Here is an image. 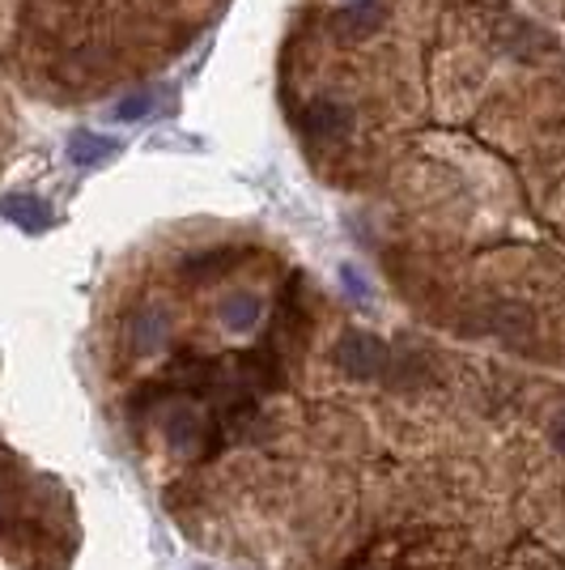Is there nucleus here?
<instances>
[{
  "label": "nucleus",
  "mask_w": 565,
  "mask_h": 570,
  "mask_svg": "<svg viewBox=\"0 0 565 570\" xmlns=\"http://www.w3.org/2000/svg\"><path fill=\"white\" fill-rule=\"evenodd\" d=\"M0 217H4L9 226L26 230V235H43V230L56 226L48 200H39V196H30V191H9V196H0Z\"/></svg>",
  "instance_id": "7ed1b4c3"
},
{
  "label": "nucleus",
  "mask_w": 565,
  "mask_h": 570,
  "mask_svg": "<svg viewBox=\"0 0 565 570\" xmlns=\"http://www.w3.org/2000/svg\"><path fill=\"white\" fill-rule=\"evenodd\" d=\"M119 158V141L116 137H102V132H72L69 137V163L81 170H95V167H107V163H116Z\"/></svg>",
  "instance_id": "20e7f679"
},
{
  "label": "nucleus",
  "mask_w": 565,
  "mask_h": 570,
  "mask_svg": "<svg viewBox=\"0 0 565 570\" xmlns=\"http://www.w3.org/2000/svg\"><path fill=\"white\" fill-rule=\"evenodd\" d=\"M149 111H153V95H149V90H137V95L119 98L111 119H116V124H137V119H145Z\"/></svg>",
  "instance_id": "1a4fd4ad"
},
{
  "label": "nucleus",
  "mask_w": 565,
  "mask_h": 570,
  "mask_svg": "<svg viewBox=\"0 0 565 570\" xmlns=\"http://www.w3.org/2000/svg\"><path fill=\"white\" fill-rule=\"evenodd\" d=\"M196 570H200V567H196Z\"/></svg>",
  "instance_id": "f8f14e48"
},
{
  "label": "nucleus",
  "mask_w": 565,
  "mask_h": 570,
  "mask_svg": "<svg viewBox=\"0 0 565 570\" xmlns=\"http://www.w3.org/2000/svg\"><path fill=\"white\" fill-rule=\"evenodd\" d=\"M166 315L162 311H141L137 320H132V345H137V354H158V345L166 341Z\"/></svg>",
  "instance_id": "6e6552de"
},
{
  "label": "nucleus",
  "mask_w": 565,
  "mask_h": 570,
  "mask_svg": "<svg viewBox=\"0 0 565 570\" xmlns=\"http://www.w3.org/2000/svg\"><path fill=\"white\" fill-rule=\"evenodd\" d=\"M336 366L354 380H378L387 371V345L370 333H345L336 341Z\"/></svg>",
  "instance_id": "f257e3e1"
},
{
  "label": "nucleus",
  "mask_w": 565,
  "mask_h": 570,
  "mask_svg": "<svg viewBox=\"0 0 565 570\" xmlns=\"http://www.w3.org/2000/svg\"><path fill=\"white\" fill-rule=\"evenodd\" d=\"M331 26L340 30V35H375L378 26H383V4L378 0H349V9H340Z\"/></svg>",
  "instance_id": "423d86ee"
},
{
  "label": "nucleus",
  "mask_w": 565,
  "mask_h": 570,
  "mask_svg": "<svg viewBox=\"0 0 565 570\" xmlns=\"http://www.w3.org/2000/svg\"><path fill=\"white\" fill-rule=\"evenodd\" d=\"M238 256L230 247H209V252H196L184 261V277H196V282H209V277H221Z\"/></svg>",
  "instance_id": "0eeeda50"
},
{
  "label": "nucleus",
  "mask_w": 565,
  "mask_h": 570,
  "mask_svg": "<svg viewBox=\"0 0 565 570\" xmlns=\"http://www.w3.org/2000/svg\"><path fill=\"white\" fill-rule=\"evenodd\" d=\"M553 443H557V448H562V452H565V426L557 430V434H553Z\"/></svg>",
  "instance_id": "9b49d317"
},
{
  "label": "nucleus",
  "mask_w": 565,
  "mask_h": 570,
  "mask_svg": "<svg viewBox=\"0 0 565 570\" xmlns=\"http://www.w3.org/2000/svg\"><path fill=\"white\" fill-rule=\"evenodd\" d=\"M340 277H345V285H349V294H354V298H370V289H366V282H357V273L349 268V264L340 268Z\"/></svg>",
  "instance_id": "9d476101"
},
{
  "label": "nucleus",
  "mask_w": 565,
  "mask_h": 570,
  "mask_svg": "<svg viewBox=\"0 0 565 570\" xmlns=\"http://www.w3.org/2000/svg\"><path fill=\"white\" fill-rule=\"evenodd\" d=\"M303 132L310 141H345L354 132V111L336 98H315L303 111Z\"/></svg>",
  "instance_id": "f03ea898"
},
{
  "label": "nucleus",
  "mask_w": 565,
  "mask_h": 570,
  "mask_svg": "<svg viewBox=\"0 0 565 570\" xmlns=\"http://www.w3.org/2000/svg\"><path fill=\"white\" fill-rule=\"evenodd\" d=\"M259 315H264V303H259V294H251V289H235V294H226V303H221V324L238 336L251 333L259 324Z\"/></svg>",
  "instance_id": "39448f33"
}]
</instances>
